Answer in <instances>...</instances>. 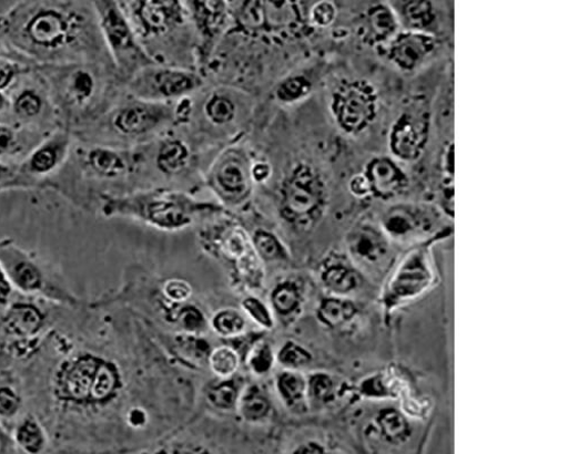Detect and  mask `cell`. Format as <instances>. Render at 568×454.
<instances>
[{"instance_id":"cell-1","label":"cell","mask_w":568,"mask_h":454,"mask_svg":"<svg viewBox=\"0 0 568 454\" xmlns=\"http://www.w3.org/2000/svg\"><path fill=\"white\" fill-rule=\"evenodd\" d=\"M0 42L33 69L78 62L112 64L92 2L14 3L0 13Z\"/></svg>"},{"instance_id":"cell-2","label":"cell","mask_w":568,"mask_h":454,"mask_svg":"<svg viewBox=\"0 0 568 454\" xmlns=\"http://www.w3.org/2000/svg\"><path fill=\"white\" fill-rule=\"evenodd\" d=\"M57 112L60 127L73 135L101 120L124 86L106 62H78L36 68Z\"/></svg>"},{"instance_id":"cell-3","label":"cell","mask_w":568,"mask_h":454,"mask_svg":"<svg viewBox=\"0 0 568 454\" xmlns=\"http://www.w3.org/2000/svg\"><path fill=\"white\" fill-rule=\"evenodd\" d=\"M145 162L146 152L140 147L88 144L74 138L67 163L45 190L83 209L99 207L101 197L111 194L110 186L134 176Z\"/></svg>"},{"instance_id":"cell-4","label":"cell","mask_w":568,"mask_h":454,"mask_svg":"<svg viewBox=\"0 0 568 454\" xmlns=\"http://www.w3.org/2000/svg\"><path fill=\"white\" fill-rule=\"evenodd\" d=\"M98 209L105 217H128L163 231H178L202 215H219L225 209L181 190L156 188L102 196Z\"/></svg>"},{"instance_id":"cell-5","label":"cell","mask_w":568,"mask_h":454,"mask_svg":"<svg viewBox=\"0 0 568 454\" xmlns=\"http://www.w3.org/2000/svg\"><path fill=\"white\" fill-rule=\"evenodd\" d=\"M173 125V104H159L126 94L97 123L74 134L82 143L131 148Z\"/></svg>"},{"instance_id":"cell-6","label":"cell","mask_w":568,"mask_h":454,"mask_svg":"<svg viewBox=\"0 0 568 454\" xmlns=\"http://www.w3.org/2000/svg\"><path fill=\"white\" fill-rule=\"evenodd\" d=\"M329 188L323 171L310 158L294 159L277 180L274 204L278 216L301 230H308L325 215Z\"/></svg>"},{"instance_id":"cell-7","label":"cell","mask_w":568,"mask_h":454,"mask_svg":"<svg viewBox=\"0 0 568 454\" xmlns=\"http://www.w3.org/2000/svg\"><path fill=\"white\" fill-rule=\"evenodd\" d=\"M232 25L227 34L284 41L303 39L314 33L307 19L308 4L300 2L230 3Z\"/></svg>"},{"instance_id":"cell-8","label":"cell","mask_w":568,"mask_h":454,"mask_svg":"<svg viewBox=\"0 0 568 454\" xmlns=\"http://www.w3.org/2000/svg\"><path fill=\"white\" fill-rule=\"evenodd\" d=\"M100 31L114 71L123 85L141 70L156 62L138 39L120 2H92Z\"/></svg>"},{"instance_id":"cell-9","label":"cell","mask_w":568,"mask_h":454,"mask_svg":"<svg viewBox=\"0 0 568 454\" xmlns=\"http://www.w3.org/2000/svg\"><path fill=\"white\" fill-rule=\"evenodd\" d=\"M327 107L339 131L349 136H359L377 121L381 95L371 81L346 78L331 89Z\"/></svg>"},{"instance_id":"cell-10","label":"cell","mask_w":568,"mask_h":454,"mask_svg":"<svg viewBox=\"0 0 568 454\" xmlns=\"http://www.w3.org/2000/svg\"><path fill=\"white\" fill-rule=\"evenodd\" d=\"M254 158L245 146L231 145L207 168L206 185L225 210L243 208L252 200L256 188L252 177Z\"/></svg>"},{"instance_id":"cell-11","label":"cell","mask_w":568,"mask_h":454,"mask_svg":"<svg viewBox=\"0 0 568 454\" xmlns=\"http://www.w3.org/2000/svg\"><path fill=\"white\" fill-rule=\"evenodd\" d=\"M205 84L203 74L187 68L154 64L138 72L124 85L126 94L146 102L173 104L191 97Z\"/></svg>"},{"instance_id":"cell-12","label":"cell","mask_w":568,"mask_h":454,"mask_svg":"<svg viewBox=\"0 0 568 454\" xmlns=\"http://www.w3.org/2000/svg\"><path fill=\"white\" fill-rule=\"evenodd\" d=\"M10 110L6 122L49 135L61 128L49 89L33 69L9 93Z\"/></svg>"},{"instance_id":"cell-13","label":"cell","mask_w":568,"mask_h":454,"mask_svg":"<svg viewBox=\"0 0 568 454\" xmlns=\"http://www.w3.org/2000/svg\"><path fill=\"white\" fill-rule=\"evenodd\" d=\"M120 6L146 50L150 43L162 41L184 27L192 25L185 3L134 0L120 2Z\"/></svg>"},{"instance_id":"cell-14","label":"cell","mask_w":568,"mask_h":454,"mask_svg":"<svg viewBox=\"0 0 568 454\" xmlns=\"http://www.w3.org/2000/svg\"><path fill=\"white\" fill-rule=\"evenodd\" d=\"M74 144L71 132L59 128L45 138L18 166L19 190L45 192L47 185L67 163Z\"/></svg>"},{"instance_id":"cell-15","label":"cell","mask_w":568,"mask_h":454,"mask_svg":"<svg viewBox=\"0 0 568 454\" xmlns=\"http://www.w3.org/2000/svg\"><path fill=\"white\" fill-rule=\"evenodd\" d=\"M189 20L195 32V59L200 69H206L212 62L222 40L227 37L232 25L231 7L227 2H186Z\"/></svg>"},{"instance_id":"cell-16","label":"cell","mask_w":568,"mask_h":454,"mask_svg":"<svg viewBox=\"0 0 568 454\" xmlns=\"http://www.w3.org/2000/svg\"><path fill=\"white\" fill-rule=\"evenodd\" d=\"M439 223L435 208L415 203H396L382 216L381 227L389 240L412 244L432 236Z\"/></svg>"},{"instance_id":"cell-17","label":"cell","mask_w":568,"mask_h":454,"mask_svg":"<svg viewBox=\"0 0 568 454\" xmlns=\"http://www.w3.org/2000/svg\"><path fill=\"white\" fill-rule=\"evenodd\" d=\"M429 136L428 114L404 110L394 120L388 132L390 156L402 164L416 162L428 146Z\"/></svg>"},{"instance_id":"cell-18","label":"cell","mask_w":568,"mask_h":454,"mask_svg":"<svg viewBox=\"0 0 568 454\" xmlns=\"http://www.w3.org/2000/svg\"><path fill=\"white\" fill-rule=\"evenodd\" d=\"M436 37L428 32L402 29L383 53L399 71L413 73L435 54L438 45Z\"/></svg>"},{"instance_id":"cell-19","label":"cell","mask_w":568,"mask_h":454,"mask_svg":"<svg viewBox=\"0 0 568 454\" xmlns=\"http://www.w3.org/2000/svg\"><path fill=\"white\" fill-rule=\"evenodd\" d=\"M372 197L392 202L402 197L409 187V176L400 162L390 155L372 157L364 166Z\"/></svg>"},{"instance_id":"cell-20","label":"cell","mask_w":568,"mask_h":454,"mask_svg":"<svg viewBox=\"0 0 568 454\" xmlns=\"http://www.w3.org/2000/svg\"><path fill=\"white\" fill-rule=\"evenodd\" d=\"M347 249L355 264L374 267L387 260L390 240L381 225L364 220L357 223L347 236Z\"/></svg>"},{"instance_id":"cell-21","label":"cell","mask_w":568,"mask_h":454,"mask_svg":"<svg viewBox=\"0 0 568 454\" xmlns=\"http://www.w3.org/2000/svg\"><path fill=\"white\" fill-rule=\"evenodd\" d=\"M433 280L426 254L416 249L407 255L392 280L388 297L390 302L410 299L423 292Z\"/></svg>"},{"instance_id":"cell-22","label":"cell","mask_w":568,"mask_h":454,"mask_svg":"<svg viewBox=\"0 0 568 454\" xmlns=\"http://www.w3.org/2000/svg\"><path fill=\"white\" fill-rule=\"evenodd\" d=\"M400 30L402 24L393 4L376 2L363 12L358 34L368 48L381 51Z\"/></svg>"},{"instance_id":"cell-23","label":"cell","mask_w":568,"mask_h":454,"mask_svg":"<svg viewBox=\"0 0 568 454\" xmlns=\"http://www.w3.org/2000/svg\"><path fill=\"white\" fill-rule=\"evenodd\" d=\"M0 266L3 267L10 282L22 291L40 290L43 277L38 261L10 240L0 241Z\"/></svg>"},{"instance_id":"cell-24","label":"cell","mask_w":568,"mask_h":454,"mask_svg":"<svg viewBox=\"0 0 568 454\" xmlns=\"http://www.w3.org/2000/svg\"><path fill=\"white\" fill-rule=\"evenodd\" d=\"M100 365L101 361L91 357H82L68 363L58 378L60 396L78 403L91 400Z\"/></svg>"},{"instance_id":"cell-25","label":"cell","mask_w":568,"mask_h":454,"mask_svg":"<svg viewBox=\"0 0 568 454\" xmlns=\"http://www.w3.org/2000/svg\"><path fill=\"white\" fill-rule=\"evenodd\" d=\"M244 96L241 91L229 87H215L205 96L202 115L213 128H227L240 120L244 110Z\"/></svg>"},{"instance_id":"cell-26","label":"cell","mask_w":568,"mask_h":454,"mask_svg":"<svg viewBox=\"0 0 568 454\" xmlns=\"http://www.w3.org/2000/svg\"><path fill=\"white\" fill-rule=\"evenodd\" d=\"M47 135L9 122H0V162L19 165Z\"/></svg>"},{"instance_id":"cell-27","label":"cell","mask_w":568,"mask_h":454,"mask_svg":"<svg viewBox=\"0 0 568 454\" xmlns=\"http://www.w3.org/2000/svg\"><path fill=\"white\" fill-rule=\"evenodd\" d=\"M316 79L313 70L301 69L280 78L272 89V100L281 107H294L314 93Z\"/></svg>"},{"instance_id":"cell-28","label":"cell","mask_w":568,"mask_h":454,"mask_svg":"<svg viewBox=\"0 0 568 454\" xmlns=\"http://www.w3.org/2000/svg\"><path fill=\"white\" fill-rule=\"evenodd\" d=\"M193 151L179 136H166L158 146L155 165L160 173L174 177L184 173L193 163Z\"/></svg>"},{"instance_id":"cell-29","label":"cell","mask_w":568,"mask_h":454,"mask_svg":"<svg viewBox=\"0 0 568 454\" xmlns=\"http://www.w3.org/2000/svg\"><path fill=\"white\" fill-rule=\"evenodd\" d=\"M395 10L402 27L405 25L406 30L435 34L432 28L437 22L438 13L433 2H426V0H410V2L400 3L399 9L395 8Z\"/></svg>"},{"instance_id":"cell-30","label":"cell","mask_w":568,"mask_h":454,"mask_svg":"<svg viewBox=\"0 0 568 454\" xmlns=\"http://www.w3.org/2000/svg\"><path fill=\"white\" fill-rule=\"evenodd\" d=\"M322 278L329 290L341 295L354 291L359 285V276L353 262L341 256L326 264Z\"/></svg>"},{"instance_id":"cell-31","label":"cell","mask_w":568,"mask_h":454,"mask_svg":"<svg viewBox=\"0 0 568 454\" xmlns=\"http://www.w3.org/2000/svg\"><path fill=\"white\" fill-rule=\"evenodd\" d=\"M3 326L10 336L30 338L41 329L42 314L31 305L19 303L8 311Z\"/></svg>"},{"instance_id":"cell-32","label":"cell","mask_w":568,"mask_h":454,"mask_svg":"<svg viewBox=\"0 0 568 454\" xmlns=\"http://www.w3.org/2000/svg\"><path fill=\"white\" fill-rule=\"evenodd\" d=\"M439 206L446 216H454V143L446 142L439 158Z\"/></svg>"},{"instance_id":"cell-33","label":"cell","mask_w":568,"mask_h":454,"mask_svg":"<svg viewBox=\"0 0 568 454\" xmlns=\"http://www.w3.org/2000/svg\"><path fill=\"white\" fill-rule=\"evenodd\" d=\"M33 68L26 64L0 42V93L8 94L19 80Z\"/></svg>"},{"instance_id":"cell-34","label":"cell","mask_w":568,"mask_h":454,"mask_svg":"<svg viewBox=\"0 0 568 454\" xmlns=\"http://www.w3.org/2000/svg\"><path fill=\"white\" fill-rule=\"evenodd\" d=\"M355 313V305L345 299H328L322 303L320 310L322 321L331 327L349 322Z\"/></svg>"},{"instance_id":"cell-35","label":"cell","mask_w":568,"mask_h":454,"mask_svg":"<svg viewBox=\"0 0 568 454\" xmlns=\"http://www.w3.org/2000/svg\"><path fill=\"white\" fill-rule=\"evenodd\" d=\"M212 327L223 338H235L245 332L247 323L240 311L225 309L214 316Z\"/></svg>"},{"instance_id":"cell-36","label":"cell","mask_w":568,"mask_h":454,"mask_svg":"<svg viewBox=\"0 0 568 454\" xmlns=\"http://www.w3.org/2000/svg\"><path fill=\"white\" fill-rule=\"evenodd\" d=\"M240 355L233 349L220 347L210 357V367L222 379L232 376L240 369Z\"/></svg>"},{"instance_id":"cell-37","label":"cell","mask_w":568,"mask_h":454,"mask_svg":"<svg viewBox=\"0 0 568 454\" xmlns=\"http://www.w3.org/2000/svg\"><path fill=\"white\" fill-rule=\"evenodd\" d=\"M254 248L261 259L288 258V251L275 235L266 230H257L252 238Z\"/></svg>"},{"instance_id":"cell-38","label":"cell","mask_w":568,"mask_h":454,"mask_svg":"<svg viewBox=\"0 0 568 454\" xmlns=\"http://www.w3.org/2000/svg\"><path fill=\"white\" fill-rule=\"evenodd\" d=\"M338 13L339 11L336 3L323 0V2L308 6L307 19L314 30H322L333 27L338 19Z\"/></svg>"},{"instance_id":"cell-39","label":"cell","mask_w":568,"mask_h":454,"mask_svg":"<svg viewBox=\"0 0 568 454\" xmlns=\"http://www.w3.org/2000/svg\"><path fill=\"white\" fill-rule=\"evenodd\" d=\"M278 390L284 400L297 404L304 401L308 388L301 374L286 373L278 380Z\"/></svg>"},{"instance_id":"cell-40","label":"cell","mask_w":568,"mask_h":454,"mask_svg":"<svg viewBox=\"0 0 568 454\" xmlns=\"http://www.w3.org/2000/svg\"><path fill=\"white\" fill-rule=\"evenodd\" d=\"M18 443L28 453L37 454L44 444L42 430L33 420H26L17 432Z\"/></svg>"},{"instance_id":"cell-41","label":"cell","mask_w":568,"mask_h":454,"mask_svg":"<svg viewBox=\"0 0 568 454\" xmlns=\"http://www.w3.org/2000/svg\"><path fill=\"white\" fill-rule=\"evenodd\" d=\"M378 424H381L386 437L392 441H400L408 434V425L405 419L396 411L383 413Z\"/></svg>"},{"instance_id":"cell-42","label":"cell","mask_w":568,"mask_h":454,"mask_svg":"<svg viewBox=\"0 0 568 454\" xmlns=\"http://www.w3.org/2000/svg\"><path fill=\"white\" fill-rule=\"evenodd\" d=\"M243 307L253 320L265 329L273 327V318L266 306L255 298L244 300Z\"/></svg>"},{"instance_id":"cell-43","label":"cell","mask_w":568,"mask_h":454,"mask_svg":"<svg viewBox=\"0 0 568 454\" xmlns=\"http://www.w3.org/2000/svg\"><path fill=\"white\" fill-rule=\"evenodd\" d=\"M307 388L308 393L323 402L329 401L335 394V383L326 375H316Z\"/></svg>"},{"instance_id":"cell-44","label":"cell","mask_w":568,"mask_h":454,"mask_svg":"<svg viewBox=\"0 0 568 454\" xmlns=\"http://www.w3.org/2000/svg\"><path fill=\"white\" fill-rule=\"evenodd\" d=\"M241 409L245 419L255 421L265 415L267 411V403L261 395L252 393L245 396Z\"/></svg>"},{"instance_id":"cell-45","label":"cell","mask_w":568,"mask_h":454,"mask_svg":"<svg viewBox=\"0 0 568 454\" xmlns=\"http://www.w3.org/2000/svg\"><path fill=\"white\" fill-rule=\"evenodd\" d=\"M164 295L173 302H183L192 297L193 288L183 280H169L164 286Z\"/></svg>"},{"instance_id":"cell-46","label":"cell","mask_w":568,"mask_h":454,"mask_svg":"<svg viewBox=\"0 0 568 454\" xmlns=\"http://www.w3.org/2000/svg\"><path fill=\"white\" fill-rule=\"evenodd\" d=\"M278 358L284 365L293 368L301 367L311 359L310 354L304 349L295 344L284 347Z\"/></svg>"},{"instance_id":"cell-47","label":"cell","mask_w":568,"mask_h":454,"mask_svg":"<svg viewBox=\"0 0 568 454\" xmlns=\"http://www.w3.org/2000/svg\"><path fill=\"white\" fill-rule=\"evenodd\" d=\"M20 399L10 388L0 389V416L12 417L19 412Z\"/></svg>"},{"instance_id":"cell-48","label":"cell","mask_w":568,"mask_h":454,"mask_svg":"<svg viewBox=\"0 0 568 454\" xmlns=\"http://www.w3.org/2000/svg\"><path fill=\"white\" fill-rule=\"evenodd\" d=\"M18 166L0 162V194L19 190Z\"/></svg>"},{"instance_id":"cell-49","label":"cell","mask_w":568,"mask_h":454,"mask_svg":"<svg viewBox=\"0 0 568 454\" xmlns=\"http://www.w3.org/2000/svg\"><path fill=\"white\" fill-rule=\"evenodd\" d=\"M273 300L281 312H288L296 307L298 297L293 287H283L275 292Z\"/></svg>"},{"instance_id":"cell-50","label":"cell","mask_w":568,"mask_h":454,"mask_svg":"<svg viewBox=\"0 0 568 454\" xmlns=\"http://www.w3.org/2000/svg\"><path fill=\"white\" fill-rule=\"evenodd\" d=\"M348 189L352 196L356 199L363 200L372 197L369 182L363 172L352 176L348 182Z\"/></svg>"},{"instance_id":"cell-51","label":"cell","mask_w":568,"mask_h":454,"mask_svg":"<svg viewBox=\"0 0 568 454\" xmlns=\"http://www.w3.org/2000/svg\"><path fill=\"white\" fill-rule=\"evenodd\" d=\"M273 362V355L266 345L258 347L251 358V367L254 372L262 374L270 370Z\"/></svg>"},{"instance_id":"cell-52","label":"cell","mask_w":568,"mask_h":454,"mask_svg":"<svg viewBox=\"0 0 568 454\" xmlns=\"http://www.w3.org/2000/svg\"><path fill=\"white\" fill-rule=\"evenodd\" d=\"M273 176V166L270 162L263 158H254L252 165V177L255 186H263L267 184V182Z\"/></svg>"},{"instance_id":"cell-53","label":"cell","mask_w":568,"mask_h":454,"mask_svg":"<svg viewBox=\"0 0 568 454\" xmlns=\"http://www.w3.org/2000/svg\"><path fill=\"white\" fill-rule=\"evenodd\" d=\"M210 399L220 407H227L233 404L234 391L230 386H220L211 392Z\"/></svg>"},{"instance_id":"cell-54","label":"cell","mask_w":568,"mask_h":454,"mask_svg":"<svg viewBox=\"0 0 568 454\" xmlns=\"http://www.w3.org/2000/svg\"><path fill=\"white\" fill-rule=\"evenodd\" d=\"M10 291V280L7 277L3 267L0 266V301L6 300Z\"/></svg>"},{"instance_id":"cell-55","label":"cell","mask_w":568,"mask_h":454,"mask_svg":"<svg viewBox=\"0 0 568 454\" xmlns=\"http://www.w3.org/2000/svg\"><path fill=\"white\" fill-rule=\"evenodd\" d=\"M10 110V99L8 94L0 93V122H6Z\"/></svg>"},{"instance_id":"cell-56","label":"cell","mask_w":568,"mask_h":454,"mask_svg":"<svg viewBox=\"0 0 568 454\" xmlns=\"http://www.w3.org/2000/svg\"><path fill=\"white\" fill-rule=\"evenodd\" d=\"M296 454H325L321 448L316 446L305 447Z\"/></svg>"},{"instance_id":"cell-57","label":"cell","mask_w":568,"mask_h":454,"mask_svg":"<svg viewBox=\"0 0 568 454\" xmlns=\"http://www.w3.org/2000/svg\"><path fill=\"white\" fill-rule=\"evenodd\" d=\"M144 415H141L140 412H134L132 413V415L130 416V422H135V425L138 426L140 423H144Z\"/></svg>"}]
</instances>
